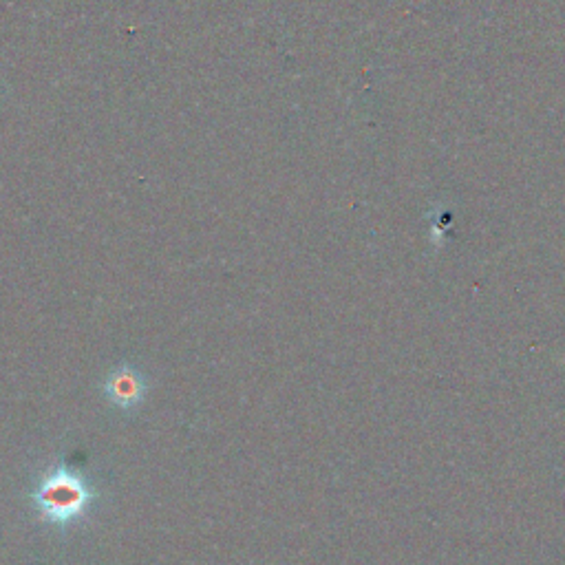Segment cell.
<instances>
[{
  "label": "cell",
  "instance_id": "cell-2",
  "mask_svg": "<svg viewBox=\"0 0 565 565\" xmlns=\"http://www.w3.org/2000/svg\"><path fill=\"white\" fill-rule=\"evenodd\" d=\"M104 398L120 411H135L146 400L148 382L133 365H117L102 382Z\"/></svg>",
  "mask_w": 565,
  "mask_h": 565
},
{
  "label": "cell",
  "instance_id": "cell-1",
  "mask_svg": "<svg viewBox=\"0 0 565 565\" xmlns=\"http://www.w3.org/2000/svg\"><path fill=\"white\" fill-rule=\"evenodd\" d=\"M95 499H98V490L93 488L91 479L67 464L49 468L31 490V504L38 517L58 530L80 524L89 515Z\"/></svg>",
  "mask_w": 565,
  "mask_h": 565
}]
</instances>
